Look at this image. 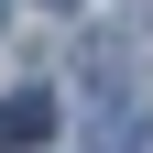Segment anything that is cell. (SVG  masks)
<instances>
[{
    "instance_id": "1",
    "label": "cell",
    "mask_w": 153,
    "mask_h": 153,
    "mask_svg": "<svg viewBox=\"0 0 153 153\" xmlns=\"http://www.w3.org/2000/svg\"><path fill=\"white\" fill-rule=\"evenodd\" d=\"M44 131H55V99H44V88L0 99V153H11V142H44Z\"/></svg>"
},
{
    "instance_id": "2",
    "label": "cell",
    "mask_w": 153,
    "mask_h": 153,
    "mask_svg": "<svg viewBox=\"0 0 153 153\" xmlns=\"http://www.w3.org/2000/svg\"><path fill=\"white\" fill-rule=\"evenodd\" d=\"M120 153H153V131H120Z\"/></svg>"
},
{
    "instance_id": "3",
    "label": "cell",
    "mask_w": 153,
    "mask_h": 153,
    "mask_svg": "<svg viewBox=\"0 0 153 153\" xmlns=\"http://www.w3.org/2000/svg\"><path fill=\"white\" fill-rule=\"evenodd\" d=\"M44 11H76V0H44Z\"/></svg>"
},
{
    "instance_id": "4",
    "label": "cell",
    "mask_w": 153,
    "mask_h": 153,
    "mask_svg": "<svg viewBox=\"0 0 153 153\" xmlns=\"http://www.w3.org/2000/svg\"><path fill=\"white\" fill-rule=\"evenodd\" d=\"M0 22H11V0H0Z\"/></svg>"
}]
</instances>
